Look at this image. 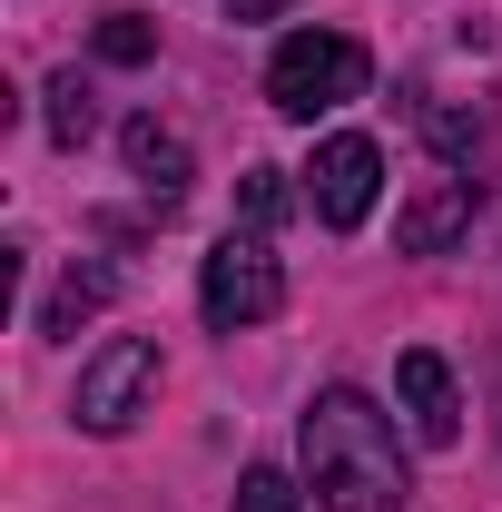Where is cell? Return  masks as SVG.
Returning a JSON list of instances; mask_svg holds the SVG:
<instances>
[{
	"label": "cell",
	"instance_id": "6da1fadb",
	"mask_svg": "<svg viewBox=\"0 0 502 512\" xmlns=\"http://www.w3.org/2000/svg\"><path fill=\"white\" fill-rule=\"evenodd\" d=\"M296 453H306V493L325 512H404V493H414L394 414H375V394H355V384H325L306 404Z\"/></svg>",
	"mask_w": 502,
	"mask_h": 512
},
{
	"label": "cell",
	"instance_id": "7a4b0ae2",
	"mask_svg": "<svg viewBox=\"0 0 502 512\" xmlns=\"http://www.w3.org/2000/svg\"><path fill=\"white\" fill-rule=\"evenodd\" d=\"M365 40H345V30H296V40H276V60H266V99L286 109V119H325V109H345V99H365Z\"/></svg>",
	"mask_w": 502,
	"mask_h": 512
},
{
	"label": "cell",
	"instance_id": "3957f363",
	"mask_svg": "<svg viewBox=\"0 0 502 512\" xmlns=\"http://www.w3.org/2000/svg\"><path fill=\"white\" fill-rule=\"evenodd\" d=\"M197 306H207V325H217V335L266 325L276 306H286V266H276V247H266L256 227H247V237L227 227V237L207 247V266H197Z\"/></svg>",
	"mask_w": 502,
	"mask_h": 512
},
{
	"label": "cell",
	"instance_id": "277c9868",
	"mask_svg": "<svg viewBox=\"0 0 502 512\" xmlns=\"http://www.w3.org/2000/svg\"><path fill=\"white\" fill-rule=\"evenodd\" d=\"M148 394H158V345H148V335H109V345L79 365L69 414H79V434H128V424L148 414Z\"/></svg>",
	"mask_w": 502,
	"mask_h": 512
},
{
	"label": "cell",
	"instance_id": "5b68a950",
	"mask_svg": "<svg viewBox=\"0 0 502 512\" xmlns=\"http://www.w3.org/2000/svg\"><path fill=\"white\" fill-rule=\"evenodd\" d=\"M375 188H384V148H375V138H355V128L315 138V158H306V207L325 217V227H365V217H375Z\"/></svg>",
	"mask_w": 502,
	"mask_h": 512
},
{
	"label": "cell",
	"instance_id": "8992f818",
	"mask_svg": "<svg viewBox=\"0 0 502 512\" xmlns=\"http://www.w3.org/2000/svg\"><path fill=\"white\" fill-rule=\"evenodd\" d=\"M394 394H404V424H414V444H434V453L463 444V394H453V365H443L434 345H414V355L394 365Z\"/></svg>",
	"mask_w": 502,
	"mask_h": 512
},
{
	"label": "cell",
	"instance_id": "52a82bcc",
	"mask_svg": "<svg viewBox=\"0 0 502 512\" xmlns=\"http://www.w3.org/2000/svg\"><path fill=\"white\" fill-rule=\"evenodd\" d=\"M473 207H483L473 168H443V178H424V188H414V207L394 217V247H404V256H443L463 227H473Z\"/></svg>",
	"mask_w": 502,
	"mask_h": 512
},
{
	"label": "cell",
	"instance_id": "ba28073f",
	"mask_svg": "<svg viewBox=\"0 0 502 512\" xmlns=\"http://www.w3.org/2000/svg\"><path fill=\"white\" fill-rule=\"evenodd\" d=\"M128 168L148 178V197H158V217L188 197V138L178 128H158V119H128Z\"/></svg>",
	"mask_w": 502,
	"mask_h": 512
},
{
	"label": "cell",
	"instance_id": "9c48e42d",
	"mask_svg": "<svg viewBox=\"0 0 502 512\" xmlns=\"http://www.w3.org/2000/svg\"><path fill=\"white\" fill-rule=\"evenodd\" d=\"M99 306H109V266H69L60 296H50V316H40V335H69V325L99 316Z\"/></svg>",
	"mask_w": 502,
	"mask_h": 512
},
{
	"label": "cell",
	"instance_id": "30bf717a",
	"mask_svg": "<svg viewBox=\"0 0 502 512\" xmlns=\"http://www.w3.org/2000/svg\"><path fill=\"white\" fill-rule=\"evenodd\" d=\"M89 128H99V99H89V79H79V69H60V79H50V138L79 148Z\"/></svg>",
	"mask_w": 502,
	"mask_h": 512
},
{
	"label": "cell",
	"instance_id": "8fae6325",
	"mask_svg": "<svg viewBox=\"0 0 502 512\" xmlns=\"http://www.w3.org/2000/svg\"><path fill=\"white\" fill-rule=\"evenodd\" d=\"M99 60H119V69L158 60V20H138V10H109V20H99Z\"/></svg>",
	"mask_w": 502,
	"mask_h": 512
},
{
	"label": "cell",
	"instance_id": "7c38bea8",
	"mask_svg": "<svg viewBox=\"0 0 502 512\" xmlns=\"http://www.w3.org/2000/svg\"><path fill=\"white\" fill-rule=\"evenodd\" d=\"M237 512H306V493H296V473L247 463V473H237Z\"/></svg>",
	"mask_w": 502,
	"mask_h": 512
},
{
	"label": "cell",
	"instance_id": "4fadbf2b",
	"mask_svg": "<svg viewBox=\"0 0 502 512\" xmlns=\"http://www.w3.org/2000/svg\"><path fill=\"white\" fill-rule=\"evenodd\" d=\"M237 217H247L256 237H266V227L286 217V178H276V168H247V188H237Z\"/></svg>",
	"mask_w": 502,
	"mask_h": 512
},
{
	"label": "cell",
	"instance_id": "5bb4252c",
	"mask_svg": "<svg viewBox=\"0 0 502 512\" xmlns=\"http://www.w3.org/2000/svg\"><path fill=\"white\" fill-rule=\"evenodd\" d=\"M276 10H286V0H227V20H237V30H247V20H276Z\"/></svg>",
	"mask_w": 502,
	"mask_h": 512
},
{
	"label": "cell",
	"instance_id": "9a60e30c",
	"mask_svg": "<svg viewBox=\"0 0 502 512\" xmlns=\"http://www.w3.org/2000/svg\"><path fill=\"white\" fill-rule=\"evenodd\" d=\"M493 375H502V365H493Z\"/></svg>",
	"mask_w": 502,
	"mask_h": 512
}]
</instances>
